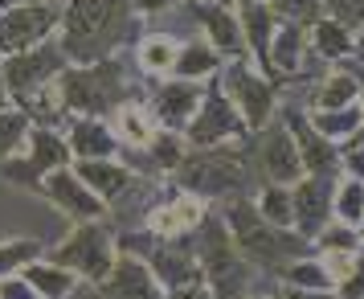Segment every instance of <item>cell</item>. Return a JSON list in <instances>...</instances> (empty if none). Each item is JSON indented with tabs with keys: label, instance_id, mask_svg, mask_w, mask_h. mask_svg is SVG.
Returning a JSON list of instances; mask_svg holds the SVG:
<instances>
[{
	"label": "cell",
	"instance_id": "6da1fadb",
	"mask_svg": "<svg viewBox=\"0 0 364 299\" xmlns=\"http://www.w3.org/2000/svg\"><path fill=\"white\" fill-rule=\"evenodd\" d=\"M58 29H62L58 41L70 62L78 66L102 62L127 29V0H66Z\"/></svg>",
	"mask_w": 364,
	"mask_h": 299
},
{
	"label": "cell",
	"instance_id": "7a4b0ae2",
	"mask_svg": "<svg viewBox=\"0 0 364 299\" xmlns=\"http://www.w3.org/2000/svg\"><path fill=\"white\" fill-rule=\"evenodd\" d=\"M62 103L66 111H78V115H95L111 111L119 103H127V86H123V74L119 66H107V62H90V66H74L62 70Z\"/></svg>",
	"mask_w": 364,
	"mask_h": 299
},
{
	"label": "cell",
	"instance_id": "3957f363",
	"mask_svg": "<svg viewBox=\"0 0 364 299\" xmlns=\"http://www.w3.org/2000/svg\"><path fill=\"white\" fill-rule=\"evenodd\" d=\"M70 66L62 41H41L25 53H9L0 58V74H4V90H9V103H25L33 90H41L46 83L62 78V70Z\"/></svg>",
	"mask_w": 364,
	"mask_h": 299
},
{
	"label": "cell",
	"instance_id": "277c9868",
	"mask_svg": "<svg viewBox=\"0 0 364 299\" xmlns=\"http://www.w3.org/2000/svg\"><path fill=\"white\" fill-rule=\"evenodd\" d=\"M62 21V4L53 0H33V4H9L0 9V58L9 53H25L50 41L53 29Z\"/></svg>",
	"mask_w": 364,
	"mask_h": 299
},
{
	"label": "cell",
	"instance_id": "5b68a950",
	"mask_svg": "<svg viewBox=\"0 0 364 299\" xmlns=\"http://www.w3.org/2000/svg\"><path fill=\"white\" fill-rule=\"evenodd\" d=\"M53 263H62L66 271H74L78 279L102 283L107 271H111V263H115V242L95 221H78V230L70 234L66 242L53 246Z\"/></svg>",
	"mask_w": 364,
	"mask_h": 299
},
{
	"label": "cell",
	"instance_id": "8992f818",
	"mask_svg": "<svg viewBox=\"0 0 364 299\" xmlns=\"http://www.w3.org/2000/svg\"><path fill=\"white\" fill-rule=\"evenodd\" d=\"M70 164V148H66V135H58L53 127H29V140H25V148L13 156V160H4L0 172L9 177V181L17 184H37L50 177L53 168Z\"/></svg>",
	"mask_w": 364,
	"mask_h": 299
},
{
	"label": "cell",
	"instance_id": "52a82bcc",
	"mask_svg": "<svg viewBox=\"0 0 364 299\" xmlns=\"http://www.w3.org/2000/svg\"><path fill=\"white\" fill-rule=\"evenodd\" d=\"M37 193H46V201L58 205V209L66 217H74V221H99V217L107 214V201L95 197V193L86 189L82 177L74 172V164L53 168L50 177L37 184Z\"/></svg>",
	"mask_w": 364,
	"mask_h": 299
},
{
	"label": "cell",
	"instance_id": "ba28073f",
	"mask_svg": "<svg viewBox=\"0 0 364 299\" xmlns=\"http://www.w3.org/2000/svg\"><path fill=\"white\" fill-rule=\"evenodd\" d=\"M230 226H233V234H237V242L270 266L279 263L282 254H291V246H299L291 234H279V226H270V221L258 217V205H233Z\"/></svg>",
	"mask_w": 364,
	"mask_h": 299
},
{
	"label": "cell",
	"instance_id": "9c48e42d",
	"mask_svg": "<svg viewBox=\"0 0 364 299\" xmlns=\"http://www.w3.org/2000/svg\"><path fill=\"white\" fill-rule=\"evenodd\" d=\"M221 90H225V99L237 107V115L246 119L250 127H262L266 119H270V111H274V95H270V86H266L250 66L225 70Z\"/></svg>",
	"mask_w": 364,
	"mask_h": 299
},
{
	"label": "cell",
	"instance_id": "30bf717a",
	"mask_svg": "<svg viewBox=\"0 0 364 299\" xmlns=\"http://www.w3.org/2000/svg\"><path fill=\"white\" fill-rule=\"evenodd\" d=\"M246 127V119L237 115V107L225 99V90L217 86L209 99L200 103V115L188 123V140L200 144V148H209V144H225V140H237Z\"/></svg>",
	"mask_w": 364,
	"mask_h": 299
},
{
	"label": "cell",
	"instance_id": "8fae6325",
	"mask_svg": "<svg viewBox=\"0 0 364 299\" xmlns=\"http://www.w3.org/2000/svg\"><path fill=\"white\" fill-rule=\"evenodd\" d=\"M102 299H164L160 283L151 275V266L135 254H123L111 263L107 279H102Z\"/></svg>",
	"mask_w": 364,
	"mask_h": 299
},
{
	"label": "cell",
	"instance_id": "7c38bea8",
	"mask_svg": "<svg viewBox=\"0 0 364 299\" xmlns=\"http://www.w3.org/2000/svg\"><path fill=\"white\" fill-rule=\"evenodd\" d=\"M66 148H70V156H78V160H111V156L119 152V140L102 119L78 115L74 123H70Z\"/></svg>",
	"mask_w": 364,
	"mask_h": 299
},
{
	"label": "cell",
	"instance_id": "4fadbf2b",
	"mask_svg": "<svg viewBox=\"0 0 364 299\" xmlns=\"http://www.w3.org/2000/svg\"><path fill=\"white\" fill-rule=\"evenodd\" d=\"M184 184L193 189V193H200V197H217V193H225V189H233V184L242 181V168H237V160H217V156H205V160H188V164L181 168Z\"/></svg>",
	"mask_w": 364,
	"mask_h": 299
},
{
	"label": "cell",
	"instance_id": "5bb4252c",
	"mask_svg": "<svg viewBox=\"0 0 364 299\" xmlns=\"http://www.w3.org/2000/svg\"><path fill=\"white\" fill-rule=\"evenodd\" d=\"M200 217H205V205L197 197H172L148 214V234L176 238V234H188L193 226H200Z\"/></svg>",
	"mask_w": 364,
	"mask_h": 299
},
{
	"label": "cell",
	"instance_id": "9a60e30c",
	"mask_svg": "<svg viewBox=\"0 0 364 299\" xmlns=\"http://www.w3.org/2000/svg\"><path fill=\"white\" fill-rule=\"evenodd\" d=\"M74 172H78L86 189H90L95 197H102V201H115L119 193L132 184V172H127L123 164H115V160H78Z\"/></svg>",
	"mask_w": 364,
	"mask_h": 299
},
{
	"label": "cell",
	"instance_id": "2e32d148",
	"mask_svg": "<svg viewBox=\"0 0 364 299\" xmlns=\"http://www.w3.org/2000/svg\"><path fill=\"white\" fill-rule=\"evenodd\" d=\"M262 164H266V172H270L274 184L299 181L303 160H299V148H295V140H291V132H270L266 135L262 140Z\"/></svg>",
	"mask_w": 364,
	"mask_h": 299
},
{
	"label": "cell",
	"instance_id": "e0dca14e",
	"mask_svg": "<svg viewBox=\"0 0 364 299\" xmlns=\"http://www.w3.org/2000/svg\"><path fill=\"white\" fill-rule=\"evenodd\" d=\"M21 275L33 283V291L41 299H70L74 283H78V275H74V271H66V266L53 263V258H33V263L25 266Z\"/></svg>",
	"mask_w": 364,
	"mask_h": 299
},
{
	"label": "cell",
	"instance_id": "ac0fdd59",
	"mask_svg": "<svg viewBox=\"0 0 364 299\" xmlns=\"http://www.w3.org/2000/svg\"><path fill=\"white\" fill-rule=\"evenodd\" d=\"M197 107H200V90L193 83L160 86V95H156V115L164 119L168 127H184V123H193Z\"/></svg>",
	"mask_w": 364,
	"mask_h": 299
},
{
	"label": "cell",
	"instance_id": "d6986e66",
	"mask_svg": "<svg viewBox=\"0 0 364 299\" xmlns=\"http://www.w3.org/2000/svg\"><path fill=\"white\" fill-rule=\"evenodd\" d=\"M115 135H123L135 148H148L151 140H156V119L139 103H119L115 107Z\"/></svg>",
	"mask_w": 364,
	"mask_h": 299
},
{
	"label": "cell",
	"instance_id": "ffe728a7",
	"mask_svg": "<svg viewBox=\"0 0 364 299\" xmlns=\"http://www.w3.org/2000/svg\"><path fill=\"white\" fill-rule=\"evenodd\" d=\"M151 275H160V283H168L172 291L200 279L193 254H184V250H151Z\"/></svg>",
	"mask_w": 364,
	"mask_h": 299
},
{
	"label": "cell",
	"instance_id": "44dd1931",
	"mask_svg": "<svg viewBox=\"0 0 364 299\" xmlns=\"http://www.w3.org/2000/svg\"><path fill=\"white\" fill-rule=\"evenodd\" d=\"M291 201H295V217L307 226V234L319 230V214H328V184H323V177L299 184V193Z\"/></svg>",
	"mask_w": 364,
	"mask_h": 299
},
{
	"label": "cell",
	"instance_id": "7402d4cb",
	"mask_svg": "<svg viewBox=\"0 0 364 299\" xmlns=\"http://www.w3.org/2000/svg\"><path fill=\"white\" fill-rule=\"evenodd\" d=\"M172 70L181 74L184 83H193V78H205V74H213L217 70V50L209 41H188L184 50H176V62Z\"/></svg>",
	"mask_w": 364,
	"mask_h": 299
},
{
	"label": "cell",
	"instance_id": "603a6c76",
	"mask_svg": "<svg viewBox=\"0 0 364 299\" xmlns=\"http://www.w3.org/2000/svg\"><path fill=\"white\" fill-rule=\"evenodd\" d=\"M29 127H33V123H29L25 111H17V107H4V111H0V164L13 160V156L25 148Z\"/></svg>",
	"mask_w": 364,
	"mask_h": 299
},
{
	"label": "cell",
	"instance_id": "cb8c5ba5",
	"mask_svg": "<svg viewBox=\"0 0 364 299\" xmlns=\"http://www.w3.org/2000/svg\"><path fill=\"white\" fill-rule=\"evenodd\" d=\"M291 127H295L299 135V144H303V156H307V168H311L315 177H328L331 172V148H328V140L315 132V127H307L303 119H291Z\"/></svg>",
	"mask_w": 364,
	"mask_h": 299
},
{
	"label": "cell",
	"instance_id": "d4e9b609",
	"mask_svg": "<svg viewBox=\"0 0 364 299\" xmlns=\"http://www.w3.org/2000/svg\"><path fill=\"white\" fill-rule=\"evenodd\" d=\"M33 258H41V242H33V238H0V279L21 275Z\"/></svg>",
	"mask_w": 364,
	"mask_h": 299
},
{
	"label": "cell",
	"instance_id": "484cf974",
	"mask_svg": "<svg viewBox=\"0 0 364 299\" xmlns=\"http://www.w3.org/2000/svg\"><path fill=\"white\" fill-rule=\"evenodd\" d=\"M200 17H205V25H209L213 50H225V53L242 50V25H237V21L225 13V9H205Z\"/></svg>",
	"mask_w": 364,
	"mask_h": 299
},
{
	"label": "cell",
	"instance_id": "4316f807",
	"mask_svg": "<svg viewBox=\"0 0 364 299\" xmlns=\"http://www.w3.org/2000/svg\"><path fill=\"white\" fill-rule=\"evenodd\" d=\"M356 127H360V107H356V103H348V107H336V111H319V119H315V132L323 135V140L356 135Z\"/></svg>",
	"mask_w": 364,
	"mask_h": 299
},
{
	"label": "cell",
	"instance_id": "83f0119b",
	"mask_svg": "<svg viewBox=\"0 0 364 299\" xmlns=\"http://www.w3.org/2000/svg\"><path fill=\"white\" fill-rule=\"evenodd\" d=\"M348 103H356V78L352 74H331L328 83L315 90L319 111H336V107H348Z\"/></svg>",
	"mask_w": 364,
	"mask_h": 299
},
{
	"label": "cell",
	"instance_id": "f1b7e54d",
	"mask_svg": "<svg viewBox=\"0 0 364 299\" xmlns=\"http://www.w3.org/2000/svg\"><path fill=\"white\" fill-rule=\"evenodd\" d=\"M258 214L266 217V221H270V226H291V221H295V201H291V193H287V189H282V184H270V189H266V197L258 201Z\"/></svg>",
	"mask_w": 364,
	"mask_h": 299
},
{
	"label": "cell",
	"instance_id": "f546056e",
	"mask_svg": "<svg viewBox=\"0 0 364 299\" xmlns=\"http://www.w3.org/2000/svg\"><path fill=\"white\" fill-rule=\"evenodd\" d=\"M274 41V53H270V70H279V74H291L299 66V53H303V33L299 29H282L279 37H270Z\"/></svg>",
	"mask_w": 364,
	"mask_h": 299
},
{
	"label": "cell",
	"instance_id": "4dcf8cb0",
	"mask_svg": "<svg viewBox=\"0 0 364 299\" xmlns=\"http://www.w3.org/2000/svg\"><path fill=\"white\" fill-rule=\"evenodd\" d=\"M336 214H340L344 226H356V221L364 217V184L356 181V177L336 189Z\"/></svg>",
	"mask_w": 364,
	"mask_h": 299
},
{
	"label": "cell",
	"instance_id": "1f68e13d",
	"mask_svg": "<svg viewBox=\"0 0 364 299\" xmlns=\"http://www.w3.org/2000/svg\"><path fill=\"white\" fill-rule=\"evenodd\" d=\"M315 46H319V53L344 58V53H352V37H348V29L340 21H319L315 25Z\"/></svg>",
	"mask_w": 364,
	"mask_h": 299
},
{
	"label": "cell",
	"instance_id": "d6a6232c",
	"mask_svg": "<svg viewBox=\"0 0 364 299\" xmlns=\"http://www.w3.org/2000/svg\"><path fill=\"white\" fill-rule=\"evenodd\" d=\"M139 62H144V70H172V62H176V46L168 41V37H148L144 46H139Z\"/></svg>",
	"mask_w": 364,
	"mask_h": 299
},
{
	"label": "cell",
	"instance_id": "836d02e7",
	"mask_svg": "<svg viewBox=\"0 0 364 299\" xmlns=\"http://www.w3.org/2000/svg\"><path fill=\"white\" fill-rule=\"evenodd\" d=\"M287 279L295 283V287H311V291H323L328 287V271H323V263H295L287 266Z\"/></svg>",
	"mask_w": 364,
	"mask_h": 299
},
{
	"label": "cell",
	"instance_id": "e575fe53",
	"mask_svg": "<svg viewBox=\"0 0 364 299\" xmlns=\"http://www.w3.org/2000/svg\"><path fill=\"white\" fill-rule=\"evenodd\" d=\"M352 250H323V271H328L331 283H344L352 275Z\"/></svg>",
	"mask_w": 364,
	"mask_h": 299
},
{
	"label": "cell",
	"instance_id": "d590c367",
	"mask_svg": "<svg viewBox=\"0 0 364 299\" xmlns=\"http://www.w3.org/2000/svg\"><path fill=\"white\" fill-rule=\"evenodd\" d=\"M0 299H41V295L33 291V283L25 275H9V279H0Z\"/></svg>",
	"mask_w": 364,
	"mask_h": 299
},
{
	"label": "cell",
	"instance_id": "8d00e7d4",
	"mask_svg": "<svg viewBox=\"0 0 364 299\" xmlns=\"http://www.w3.org/2000/svg\"><path fill=\"white\" fill-rule=\"evenodd\" d=\"M331 13L348 29L352 21H364V0H331Z\"/></svg>",
	"mask_w": 364,
	"mask_h": 299
},
{
	"label": "cell",
	"instance_id": "74e56055",
	"mask_svg": "<svg viewBox=\"0 0 364 299\" xmlns=\"http://www.w3.org/2000/svg\"><path fill=\"white\" fill-rule=\"evenodd\" d=\"M344 291L348 299H364V250L352 258V275L344 279Z\"/></svg>",
	"mask_w": 364,
	"mask_h": 299
},
{
	"label": "cell",
	"instance_id": "f35d334b",
	"mask_svg": "<svg viewBox=\"0 0 364 299\" xmlns=\"http://www.w3.org/2000/svg\"><path fill=\"white\" fill-rule=\"evenodd\" d=\"M151 144H156V160H160V168H176V160H181V144H176L172 135L151 140Z\"/></svg>",
	"mask_w": 364,
	"mask_h": 299
},
{
	"label": "cell",
	"instance_id": "ab89813d",
	"mask_svg": "<svg viewBox=\"0 0 364 299\" xmlns=\"http://www.w3.org/2000/svg\"><path fill=\"white\" fill-rule=\"evenodd\" d=\"M315 4H319V0H279V9L287 17H311Z\"/></svg>",
	"mask_w": 364,
	"mask_h": 299
},
{
	"label": "cell",
	"instance_id": "60d3db41",
	"mask_svg": "<svg viewBox=\"0 0 364 299\" xmlns=\"http://www.w3.org/2000/svg\"><path fill=\"white\" fill-rule=\"evenodd\" d=\"M168 299H217V295H213V291H200V287H193V283H188V287H176Z\"/></svg>",
	"mask_w": 364,
	"mask_h": 299
},
{
	"label": "cell",
	"instance_id": "b9f144b4",
	"mask_svg": "<svg viewBox=\"0 0 364 299\" xmlns=\"http://www.w3.org/2000/svg\"><path fill=\"white\" fill-rule=\"evenodd\" d=\"M348 168H352V177L364 181V148L360 152H348Z\"/></svg>",
	"mask_w": 364,
	"mask_h": 299
},
{
	"label": "cell",
	"instance_id": "7bdbcfd3",
	"mask_svg": "<svg viewBox=\"0 0 364 299\" xmlns=\"http://www.w3.org/2000/svg\"><path fill=\"white\" fill-rule=\"evenodd\" d=\"M135 4H139L144 13H164V9H172V4H176V0H135Z\"/></svg>",
	"mask_w": 364,
	"mask_h": 299
},
{
	"label": "cell",
	"instance_id": "ee69618b",
	"mask_svg": "<svg viewBox=\"0 0 364 299\" xmlns=\"http://www.w3.org/2000/svg\"><path fill=\"white\" fill-rule=\"evenodd\" d=\"M291 299H336V295H323V291H311V287H295Z\"/></svg>",
	"mask_w": 364,
	"mask_h": 299
},
{
	"label": "cell",
	"instance_id": "f6af8a7d",
	"mask_svg": "<svg viewBox=\"0 0 364 299\" xmlns=\"http://www.w3.org/2000/svg\"><path fill=\"white\" fill-rule=\"evenodd\" d=\"M4 107H13V103H9V90H4V74H0V111H4Z\"/></svg>",
	"mask_w": 364,
	"mask_h": 299
},
{
	"label": "cell",
	"instance_id": "bcb514c9",
	"mask_svg": "<svg viewBox=\"0 0 364 299\" xmlns=\"http://www.w3.org/2000/svg\"><path fill=\"white\" fill-rule=\"evenodd\" d=\"M9 4H33V0H0V9H9Z\"/></svg>",
	"mask_w": 364,
	"mask_h": 299
},
{
	"label": "cell",
	"instance_id": "7dc6e473",
	"mask_svg": "<svg viewBox=\"0 0 364 299\" xmlns=\"http://www.w3.org/2000/svg\"><path fill=\"white\" fill-rule=\"evenodd\" d=\"M246 4H262V0H246Z\"/></svg>",
	"mask_w": 364,
	"mask_h": 299
},
{
	"label": "cell",
	"instance_id": "c3c4849f",
	"mask_svg": "<svg viewBox=\"0 0 364 299\" xmlns=\"http://www.w3.org/2000/svg\"><path fill=\"white\" fill-rule=\"evenodd\" d=\"M53 4H66V0H53Z\"/></svg>",
	"mask_w": 364,
	"mask_h": 299
}]
</instances>
